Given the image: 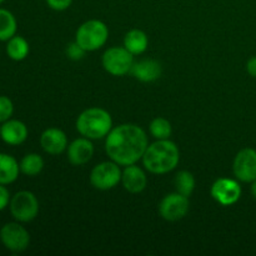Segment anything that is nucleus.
<instances>
[{
  "mask_svg": "<svg viewBox=\"0 0 256 256\" xmlns=\"http://www.w3.org/2000/svg\"><path fill=\"white\" fill-rule=\"evenodd\" d=\"M148 45H149V39L142 30H130L124 38V48H126L132 55L142 54L148 49Z\"/></svg>",
  "mask_w": 256,
  "mask_h": 256,
  "instance_id": "nucleus-18",
  "label": "nucleus"
},
{
  "mask_svg": "<svg viewBox=\"0 0 256 256\" xmlns=\"http://www.w3.org/2000/svg\"><path fill=\"white\" fill-rule=\"evenodd\" d=\"M109 38V29L102 22L96 19L88 20L82 24L75 35V42L85 52H95L104 46Z\"/></svg>",
  "mask_w": 256,
  "mask_h": 256,
  "instance_id": "nucleus-4",
  "label": "nucleus"
},
{
  "mask_svg": "<svg viewBox=\"0 0 256 256\" xmlns=\"http://www.w3.org/2000/svg\"><path fill=\"white\" fill-rule=\"evenodd\" d=\"M94 155V145L92 140L88 138H79L75 139L68 146V160L70 164L75 166H80L89 162Z\"/></svg>",
  "mask_w": 256,
  "mask_h": 256,
  "instance_id": "nucleus-12",
  "label": "nucleus"
},
{
  "mask_svg": "<svg viewBox=\"0 0 256 256\" xmlns=\"http://www.w3.org/2000/svg\"><path fill=\"white\" fill-rule=\"evenodd\" d=\"M20 172L26 176H36L44 169V160L39 154H26L20 162Z\"/></svg>",
  "mask_w": 256,
  "mask_h": 256,
  "instance_id": "nucleus-21",
  "label": "nucleus"
},
{
  "mask_svg": "<svg viewBox=\"0 0 256 256\" xmlns=\"http://www.w3.org/2000/svg\"><path fill=\"white\" fill-rule=\"evenodd\" d=\"M29 42L24 38L14 35L12 39L8 40L6 54L14 62H22V60H24L28 56V54H29Z\"/></svg>",
  "mask_w": 256,
  "mask_h": 256,
  "instance_id": "nucleus-19",
  "label": "nucleus"
},
{
  "mask_svg": "<svg viewBox=\"0 0 256 256\" xmlns=\"http://www.w3.org/2000/svg\"><path fill=\"white\" fill-rule=\"evenodd\" d=\"M10 212L19 222H29L38 216L39 202L32 192H19L10 199Z\"/></svg>",
  "mask_w": 256,
  "mask_h": 256,
  "instance_id": "nucleus-6",
  "label": "nucleus"
},
{
  "mask_svg": "<svg viewBox=\"0 0 256 256\" xmlns=\"http://www.w3.org/2000/svg\"><path fill=\"white\" fill-rule=\"evenodd\" d=\"M212 199L222 206H230L239 202L242 196V186L236 180L229 178H220L212 184L210 190Z\"/></svg>",
  "mask_w": 256,
  "mask_h": 256,
  "instance_id": "nucleus-10",
  "label": "nucleus"
},
{
  "mask_svg": "<svg viewBox=\"0 0 256 256\" xmlns=\"http://www.w3.org/2000/svg\"><path fill=\"white\" fill-rule=\"evenodd\" d=\"M18 29L16 19L9 10L0 8V42H8L15 35Z\"/></svg>",
  "mask_w": 256,
  "mask_h": 256,
  "instance_id": "nucleus-20",
  "label": "nucleus"
},
{
  "mask_svg": "<svg viewBox=\"0 0 256 256\" xmlns=\"http://www.w3.org/2000/svg\"><path fill=\"white\" fill-rule=\"evenodd\" d=\"M246 70L249 75H252V78H256V56H252V59H249L246 64Z\"/></svg>",
  "mask_w": 256,
  "mask_h": 256,
  "instance_id": "nucleus-28",
  "label": "nucleus"
},
{
  "mask_svg": "<svg viewBox=\"0 0 256 256\" xmlns=\"http://www.w3.org/2000/svg\"><path fill=\"white\" fill-rule=\"evenodd\" d=\"M149 129L152 136L158 140L169 139V136L172 135V124L165 118H155L150 122Z\"/></svg>",
  "mask_w": 256,
  "mask_h": 256,
  "instance_id": "nucleus-23",
  "label": "nucleus"
},
{
  "mask_svg": "<svg viewBox=\"0 0 256 256\" xmlns=\"http://www.w3.org/2000/svg\"><path fill=\"white\" fill-rule=\"evenodd\" d=\"M0 242L10 252H22L29 246L30 235L19 222H8L0 229Z\"/></svg>",
  "mask_w": 256,
  "mask_h": 256,
  "instance_id": "nucleus-8",
  "label": "nucleus"
},
{
  "mask_svg": "<svg viewBox=\"0 0 256 256\" xmlns=\"http://www.w3.org/2000/svg\"><path fill=\"white\" fill-rule=\"evenodd\" d=\"M48 4V6L52 10H56V12H62V10H66L68 8L72 5V0H45Z\"/></svg>",
  "mask_w": 256,
  "mask_h": 256,
  "instance_id": "nucleus-26",
  "label": "nucleus"
},
{
  "mask_svg": "<svg viewBox=\"0 0 256 256\" xmlns=\"http://www.w3.org/2000/svg\"><path fill=\"white\" fill-rule=\"evenodd\" d=\"M132 72L135 79L142 82H152L162 76V65L159 62L152 59L140 60L139 62H134L132 68Z\"/></svg>",
  "mask_w": 256,
  "mask_h": 256,
  "instance_id": "nucleus-16",
  "label": "nucleus"
},
{
  "mask_svg": "<svg viewBox=\"0 0 256 256\" xmlns=\"http://www.w3.org/2000/svg\"><path fill=\"white\" fill-rule=\"evenodd\" d=\"M14 112V104L8 96L0 95V122H5Z\"/></svg>",
  "mask_w": 256,
  "mask_h": 256,
  "instance_id": "nucleus-24",
  "label": "nucleus"
},
{
  "mask_svg": "<svg viewBox=\"0 0 256 256\" xmlns=\"http://www.w3.org/2000/svg\"><path fill=\"white\" fill-rule=\"evenodd\" d=\"M122 172L115 162H104L98 164L90 174V182L98 190H110L122 182Z\"/></svg>",
  "mask_w": 256,
  "mask_h": 256,
  "instance_id": "nucleus-7",
  "label": "nucleus"
},
{
  "mask_svg": "<svg viewBox=\"0 0 256 256\" xmlns=\"http://www.w3.org/2000/svg\"><path fill=\"white\" fill-rule=\"evenodd\" d=\"M146 132L135 124H122L112 129L105 140L108 156L120 166L136 164L146 150Z\"/></svg>",
  "mask_w": 256,
  "mask_h": 256,
  "instance_id": "nucleus-1",
  "label": "nucleus"
},
{
  "mask_svg": "<svg viewBox=\"0 0 256 256\" xmlns=\"http://www.w3.org/2000/svg\"><path fill=\"white\" fill-rule=\"evenodd\" d=\"M232 172L235 178L242 182L256 180V150L252 148L240 150L234 159Z\"/></svg>",
  "mask_w": 256,
  "mask_h": 256,
  "instance_id": "nucleus-11",
  "label": "nucleus"
},
{
  "mask_svg": "<svg viewBox=\"0 0 256 256\" xmlns=\"http://www.w3.org/2000/svg\"><path fill=\"white\" fill-rule=\"evenodd\" d=\"M179 160V148L169 139H164L158 140L146 148L142 164L152 174H166L178 166Z\"/></svg>",
  "mask_w": 256,
  "mask_h": 256,
  "instance_id": "nucleus-2",
  "label": "nucleus"
},
{
  "mask_svg": "<svg viewBox=\"0 0 256 256\" xmlns=\"http://www.w3.org/2000/svg\"><path fill=\"white\" fill-rule=\"evenodd\" d=\"M134 65V55L122 46L109 48L102 55V66L114 76H122L132 72Z\"/></svg>",
  "mask_w": 256,
  "mask_h": 256,
  "instance_id": "nucleus-5",
  "label": "nucleus"
},
{
  "mask_svg": "<svg viewBox=\"0 0 256 256\" xmlns=\"http://www.w3.org/2000/svg\"><path fill=\"white\" fill-rule=\"evenodd\" d=\"M42 150L50 155H59L68 148V138L62 130L49 128L40 136Z\"/></svg>",
  "mask_w": 256,
  "mask_h": 256,
  "instance_id": "nucleus-13",
  "label": "nucleus"
},
{
  "mask_svg": "<svg viewBox=\"0 0 256 256\" xmlns=\"http://www.w3.org/2000/svg\"><path fill=\"white\" fill-rule=\"evenodd\" d=\"M122 182L126 192H132V194H138L146 188L148 178L142 168L132 164L125 166L122 175Z\"/></svg>",
  "mask_w": 256,
  "mask_h": 256,
  "instance_id": "nucleus-14",
  "label": "nucleus"
},
{
  "mask_svg": "<svg viewBox=\"0 0 256 256\" xmlns=\"http://www.w3.org/2000/svg\"><path fill=\"white\" fill-rule=\"evenodd\" d=\"M20 165L12 155L0 152V184L9 185L18 179Z\"/></svg>",
  "mask_w": 256,
  "mask_h": 256,
  "instance_id": "nucleus-17",
  "label": "nucleus"
},
{
  "mask_svg": "<svg viewBox=\"0 0 256 256\" xmlns=\"http://www.w3.org/2000/svg\"><path fill=\"white\" fill-rule=\"evenodd\" d=\"M5 2V0H0V4H2V2Z\"/></svg>",
  "mask_w": 256,
  "mask_h": 256,
  "instance_id": "nucleus-30",
  "label": "nucleus"
},
{
  "mask_svg": "<svg viewBox=\"0 0 256 256\" xmlns=\"http://www.w3.org/2000/svg\"><path fill=\"white\" fill-rule=\"evenodd\" d=\"M252 195L256 200V180H254V182H252Z\"/></svg>",
  "mask_w": 256,
  "mask_h": 256,
  "instance_id": "nucleus-29",
  "label": "nucleus"
},
{
  "mask_svg": "<svg viewBox=\"0 0 256 256\" xmlns=\"http://www.w3.org/2000/svg\"><path fill=\"white\" fill-rule=\"evenodd\" d=\"M0 128H2V126H0Z\"/></svg>",
  "mask_w": 256,
  "mask_h": 256,
  "instance_id": "nucleus-31",
  "label": "nucleus"
},
{
  "mask_svg": "<svg viewBox=\"0 0 256 256\" xmlns=\"http://www.w3.org/2000/svg\"><path fill=\"white\" fill-rule=\"evenodd\" d=\"M0 138L12 146L22 144L28 138L26 125L20 120H6L0 128Z\"/></svg>",
  "mask_w": 256,
  "mask_h": 256,
  "instance_id": "nucleus-15",
  "label": "nucleus"
},
{
  "mask_svg": "<svg viewBox=\"0 0 256 256\" xmlns=\"http://www.w3.org/2000/svg\"><path fill=\"white\" fill-rule=\"evenodd\" d=\"M65 52H66V56L69 58V59L75 60V62H76V60H82L86 52H85V50L82 49L76 42H70V44L68 45Z\"/></svg>",
  "mask_w": 256,
  "mask_h": 256,
  "instance_id": "nucleus-25",
  "label": "nucleus"
},
{
  "mask_svg": "<svg viewBox=\"0 0 256 256\" xmlns=\"http://www.w3.org/2000/svg\"><path fill=\"white\" fill-rule=\"evenodd\" d=\"M112 129V115L102 108H89L78 116L76 130L90 140L106 138Z\"/></svg>",
  "mask_w": 256,
  "mask_h": 256,
  "instance_id": "nucleus-3",
  "label": "nucleus"
},
{
  "mask_svg": "<svg viewBox=\"0 0 256 256\" xmlns=\"http://www.w3.org/2000/svg\"><path fill=\"white\" fill-rule=\"evenodd\" d=\"M10 202V194L9 190L5 188V185L0 184V212L4 210Z\"/></svg>",
  "mask_w": 256,
  "mask_h": 256,
  "instance_id": "nucleus-27",
  "label": "nucleus"
},
{
  "mask_svg": "<svg viewBox=\"0 0 256 256\" xmlns=\"http://www.w3.org/2000/svg\"><path fill=\"white\" fill-rule=\"evenodd\" d=\"M175 189L179 194L185 195L189 198L192 194L195 189V178L192 172H186V170H182L176 174L174 180Z\"/></svg>",
  "mask_w": 256,
  "mask_h": 256,
  "instance_id": "nucleus-22",
  "label": "nucleus"
},
{
  "mask_svg": "<svg viewBox=\"0 0 256 256\" xmlns=\"http://www.w3.org/2000/svg\"><path fill=\"white\" fill-rule=\"evenodd\" d=\"M189 198L179 192L168 194L159 204V214L166 222L182 220L189 212Z\"/></svg>",
  "mask_w": 256,
  "mask_h": 256,
  "instance_id": "nucleus-9",
  "label": "nucleus"
}]
</instances>
